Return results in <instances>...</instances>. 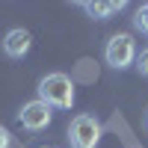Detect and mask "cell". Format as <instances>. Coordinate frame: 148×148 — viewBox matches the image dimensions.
<instances>
[{"label": "cell", "instance_id": "obj_1", "mask_svg": "<svg viewBox=\"0 0 148 148\" xmlns=\"http://www.w3.org/2000/svg\"><path fill=\"white\" fill-rule=\"evenodd\" d=\"M39 101H45L47 107H59V110H71L74 104V83L68 74L62 71H53L47 74V77H42L39 83Z\"/></svg>", "mask_w": 148, "mask_h": 148}, {"label": "cell", "instance_id": "obj_2", "mask_svg": "<svg viewBox=\"0 0 148 148\" xmlns=\"http://www.w3.org/2000/svg\"><path fill=\"white\" fill-rule=\"evenodd\" d=\"M68 142L71 148H95L101 142V121L89 113H80L68 125Z\"/></svg>", "mask_w": 148, "mask_h": 148}, {"label": "cell", "instance_id": "obj_3", "mask_svg": "<svg viewBox=\"0 0 148 148\" xmlns=\"http://www.w3.org/2000/svg\"><path fill=\"white\" fill-rule=\"evenodd\" d=\"M104 59H107V65L110 68H127L133 59H136V42H133V36L130 33H116V36H110V42L104 47Z\"/></svg>", "mask_w": 148, "mask_h": 148}, {"label": "cell", "instance_id": "obj_4", "mask_svg": "<svg viewBox=\"0 0 148 148\" xmlns=\"http://www.w3.org/2000/svg\"><path fill=\"white\" fill-rule=\"evenodd\" d=\"M51 119H53V110L47 107L45 101H39V98H36V101H27L21 107V113H18V121L27 130H45L47 125H51Z\"/></svg>", "mask_w": 148, "mask_h": 148}, {"label": "cell", "instance_id": "obj_5", "mask_svg": "<svg viewBox=\"0 0 148 148\" xmlns=\"http://www.w3.org/2000/svg\"><path fill=\"white\" fill-rule=\"evenodd\" d=\"M30 45H33L30 30H24V27L9 30V33H6V39H3V53L12 56V59H24V56L30 53Z\"/></svg>", "mask_w": 148, "mask_h": 148}, {"label": "cell", "instance_id": "obj_6", "mask_svg": "<svg viewBox=\"0 0 148 148\" xmlns=\"http://www.w3.org/2000/svg\"><path fill=\"white\" fill-rule=\"evenodd\" d=\"M86 9V15L95 18V21H110L113 15H119L121 9H125V3H116V0H89V3H80Z\"/></svg>", "mask_w": 148, "mask_h": 148}, {"label": "cell", "instance_id": "obj_7", "mask_svg": "<svg viewBox=\"0 0 148 148\" xmlns=\"http://www.w3.org/2000/svg\"><path fill=\"white\" fill-rule=\"evenodd\" d=\"M133 27L142 30V33H148V3H142L136 9V15H133Z\"/></svg>", "mask_w": 148, "mask_h": 148}, {"label": "cell", "instance_id": "obj_8", "mask_svg": "<svg viewBox=\"0 0 148 148\" xmlns=\"http://www.w3.org/2000/svg\"><path fill=\"white\" fill-rule=\"evenodd\" d=\"M136 71L142 74V77H148V47H145V51L136 56Z\"/></svg>", "mask_w": 148, "mask_h": 148}, {"label": "cell", "instance_id": "obj_9", "mask_svg": "<svg viewBox=\"0 0 148 148\" xmlns=\"http://www.w3.org/2000/svg\"><path fill=\"white\" fill-rule=\"evenodd\" d=\"M9 142H12V136H9V130L0 125V148H9Z\"/></svg>", "mask_w": 148, "mask_h": 148}, {"label": "cell", "instance_id": "obj_10", "mask_svg": "<svg viewBox=\"0 0 148 148\" xmlns=\"http://www.w3.org/2000/svg\"><path fill=\"white\" fill-rule=\"evenodd\" d=\"M42 148H51V145H42Z\"/></svg>", "mask_w": 148, "mask_h": 148}]
</instances>
